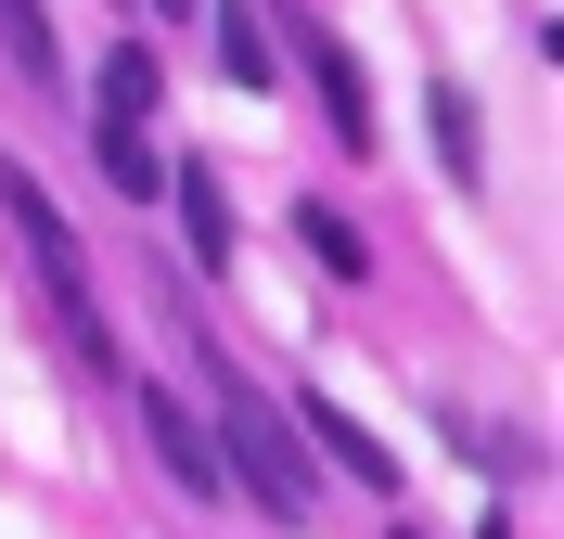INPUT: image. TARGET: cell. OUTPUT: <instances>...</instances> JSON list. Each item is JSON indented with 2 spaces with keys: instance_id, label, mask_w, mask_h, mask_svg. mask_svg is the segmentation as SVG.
I'll use <instances>...</instances> for the list:
<instances>
[{
  "instance_id": "cell-4",
  "label": "cell",
  "mask_w": 564,
  "mask_h": 539,
  "mask_svg": "<svg viewBox=\"0 0 564 539\" xmlns=\"http://www.w3.org/2000/svg\"><path fill=\"white\" fill-rule=\"evenodd\" d=\"M129 411H141V436H154L167 488H193V502H231V475H218V436H206V411H193L180 386H154V373H141V386H129Z\"/></svg>"
},
{
  "instance_id": "cell-10",
  "label": "cell",
  "mask_w": 564,
  "mask_h": 539,
  "mask_svg": "<svg viewBox=\"0 0 564 539\" xmlns=\"http://www.w3.org/2000/svg\"><path fill=\"white\" fill-rule=\"evenodd\" d=\"M295 245H308V270H334V283H359V270H372V245H359V218H334L321 193L295 206Z\"/></svg>"
},
{
  "instance_id": "cell-5",
  "label": "cell",
  "mask_w": 564,
  "mask_h": 539,
  "mask_svg": "<svg viewBox=\"0 0 564 539\" xmlns=\"http://www.w3.org/2000/svg\"><path fill=\"white\" fill-rule=\"evenodd\" d=\"M295 436H308V463H334V475H359L372 502H398V450L359 411H334V398H295Z\"/></svg>"
},
{
  "instance_id": "cell-11",
  "label": "cell",
  "mask_w": 564,
  "mask_h": 539,
  "mask_svg": "<svg viewBox=\"0 0 564 539\" xmlns=\"http://www.w3.org/2000/svg\"><path fill=\"white\" fill-rule=\"evenodd\" d=\"M90 154H104V180L129 193V206H141V193H167V168H154V142H141V129H90Z\"/></svg>"
},
{
  "instance_id": "cell-1",
  "label": "cell",
  "mask_w": 564,
  "mask_h": 539,
  "mask_svg": "<svg viewBox=\"0 0 564 539\" xmlns=\"http://www.w3.org/2000/svg\"><path fill=\"white\" fill-rule=\"evenodd\" d=\"M193 359H206V436H218V475H231L257 514L308 527V514H321V463H308V436H295V411H282L270 386H245V373H231V347H206V334H193Z\"/></svg>"
},
{
  "instance_id": "cell-8",
  "label": "cell",
  "mask_w": 564,
  "mask_h": 539,
  "mask_svg": "<svg viewBox=\"0 0 564 539\" xmlns=\"http://www.w3.org/2000/svg\"><path fill=\"white\" fill-rule=\"evenodd\" d=\"M206 26H218V77H231V90H270V77H282L270 26H257V0H218Z\"/></svg>"
},
{
  "instance_id": "cell-7",
  "label": "cell",
  "mask_w": 564,
  "mask_h": 539,
  "mask_svg": "<svg viewBox=\"0 0 564 539\" xmlns=\"http://www.w3.org/2000/svg\"><path fill=\"white\" fill-rule=\"evenodd\" d=\"M154 104H167V65L141 39H116L104 65H90V129H154Z\"/></svg>"
},
{
  "instance_id": "cell-3",
  "label": "cell",
  "mask_w": 564,
  "mask_h": 539,
  "mask_svg": "<svg viewBox=\"0 0 564 539\" xmlns=\"http://www.w3.org/2000/svg\"><path fill=\"white\" fill-rule=\"evenodd\" d=\"M257 26H270V52H282V65H295V77L321 90V116H334V142H347V154H372V77H359V52H347L334 26H321L308 0H270Z\"/></svg>"
},
{
  "instance_id": "cell-6",
  "label": "cell",
  "mask_w": 564,
  "mask_h": 539,
  "mask_svg": "<svg viewBox=\"0 0 564 539\" xmlns=\"http://www.w3.org/2000/svg\"><path fill=\"white\" fill-rule=\"evenodd\" d=\"M167 206H180V257H193V270H231L245 231H231V193H218L206 154H180V168H167Z\"/></svg>"
},
{
  "instance_id": "cell-9",
  "label": "cell",
  "mask_w": 564,
  "mask_h": 539,
  "mask_svg": "<svg viewBox=\"0 0 564 539\" xmlns=\"http://www.w3.org/2000/svg\"><path fill=\"white\" fill-rule=\"evenodd\" d=\"M423 116H436V154H449V180L475 193V180H488V142H475V90H462V77H423Z\"/></svg>"
},
{
  "instance_id": "cell-12",
  "label": "cell",
  "mask_w": 564,
  "mask_h": 539,
  "mask_svg": "<svg viewBox=\"0 0 564 539\" xmlns=\"http://www.w3.org/2000/svg\"><path fill=\"white\" fill-rule=\"evenodd\" d=\"M0 39H13V65H26V77H65V39H52L39 0H0Z\"/></svg>"
},
{
  "instance_id": "cell-14",
  "label": "cell",
  "mask_w": 564,
  "mask_h": 539,
  "mask_svg": "<svg viewBox=\"0 0 564 539\" xmlns=\"http://www.w3.org/2000/svg\"><path fill=\"white\" fill-rule=\"evenodd\" d=\"M386 539H423V527H386Z\"/></svg>"
},
{
  "instance_id": "cell-2",
  "label": "cell",
  "mask_w": 564,
  "mask_h": 539,
  "mask_svg": "<svg viewBox=\"0 0 564 539\" xmlns=\"http://www.w3.org/2000/svg\"><path fill=\"white\" fill-rule=\"evenodd\" d=\"M0 218H13V245H26V270H39V295L65 309V334H77V359L90 373H129L116 359V334H104V295H90V257H77V231H65V206L39 193L26 168H0Z\"/></svg>"
},
{
  "instance_id": "cell-13",
  "label": "cell",
  "mask_w": 564,
  "mask_h": 539,
  "mask_svg": "<svg viewBox=\"0 0 564 539\" xmlns=\"http://www.w3.org/2000/svg\"><path fill=\"white\" fill-rule=\"evenodd\" d=\"M141 13H167V26H180V13H193V0H141Z\"/></svg>"
}]
</instances>
